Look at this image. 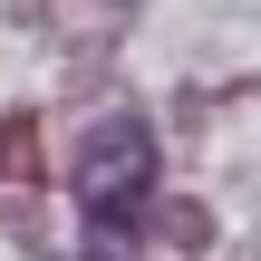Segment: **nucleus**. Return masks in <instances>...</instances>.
<instances>
[{
	"label": "nucleus",
	"instance_id": "f257e3e1",
	"mask_svg": "<svg viewBox=\"0 0 261 261\" xmlns=\"http://www.w3.org/2000/svg\"><path fill=\"white\" fill-rule=\"evenodd\" d=\"M155 213V136L136 116L87 126L77 145V223H87V261H136V232Z\"/></svg>",
	"mask_w": 261,
	"mask_h": 261
}]
</instances>
